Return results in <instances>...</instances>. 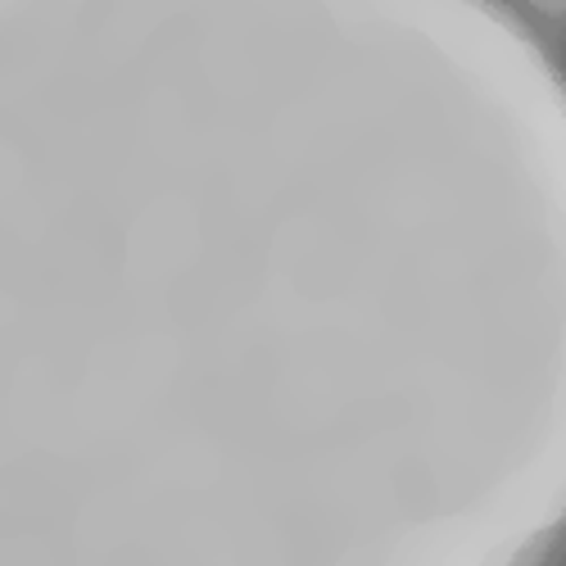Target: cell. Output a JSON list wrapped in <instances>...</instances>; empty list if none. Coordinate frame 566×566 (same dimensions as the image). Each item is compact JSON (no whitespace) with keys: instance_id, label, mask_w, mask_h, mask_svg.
<instances>
[{"instance_id":"cell-1","label":"cell","mask_w":566,"mask_h":566,"mask_svg":"<svg viewBox=\"0 0 566 566\" xmlns=\"http://www.w3.org/2000/svg\"><path fill=\"white\" fill-rule=\"evenodd\" d=\"M77 105L10 51L6 453L566 444V91L485 0L196 10Z\"/></svg>"},{"instance_id":"cell-2","label":"cell","mask_w":566,"mask_h":566,"mask_svg":"<svg viewBox=\"0 0 566 566\" xmlns=\"http://www.w3.org/2000/svg\"><path fill=\"white\" fill-rule=\"evenodd\" d=\"M539 6H553L557 10V6H566V0H539Z\"/></svg>"}]
</instances>
